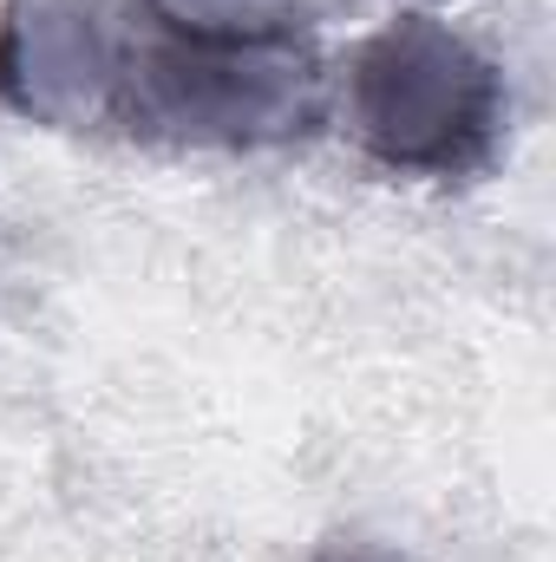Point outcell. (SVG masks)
Returning <instances> with one entry per match:
<instances>
[{
    "label": "cell",
    "mask_w": 556,
    "mask_h": 562,
    "mask_svg": "<svg viewBox=\"0 0 556 562\" xmlns=\"http://www.w3.org/2000/svg\"><path fill=\"white\" fill-rule=\"evenodd\" d=\"M308 562H400V557H387V550H354V543H327V550H314Z\"/></svg>",
    "instance_id": "obj_3"
},
{
    "label": "cell",
    "mask_w": 556,
    "mask_h": 562,
    "mask_svg": "<svg viewBox=\"0 0 556 562\" xmlns=\"http://www.w3.org/2000/svg\"><path fill=\"white\" fill-rule=\"evenodd\" d=\"M0 112L151 150L263 157L327 132V59L288 7L0 0Z\"/></svg>",
    "instance_id": "obj_1"
},
{
    "label": "cell",
    "mask_w": 556,
    "mask_h": 562,
    "mask_svg": "<svg viewBox=\"0 0 556 562\" xmlns=\"http://www.w3.org/2000/svg\"><path fill=\"white\" fill-rule=\"evenodd\" d=\"M347 132L367 164L419 183H471L511 132V86L491 53L432 13H400L347 59Z\"/></svg>",
    "instance_id": "obj_2"
}]
</instances>
